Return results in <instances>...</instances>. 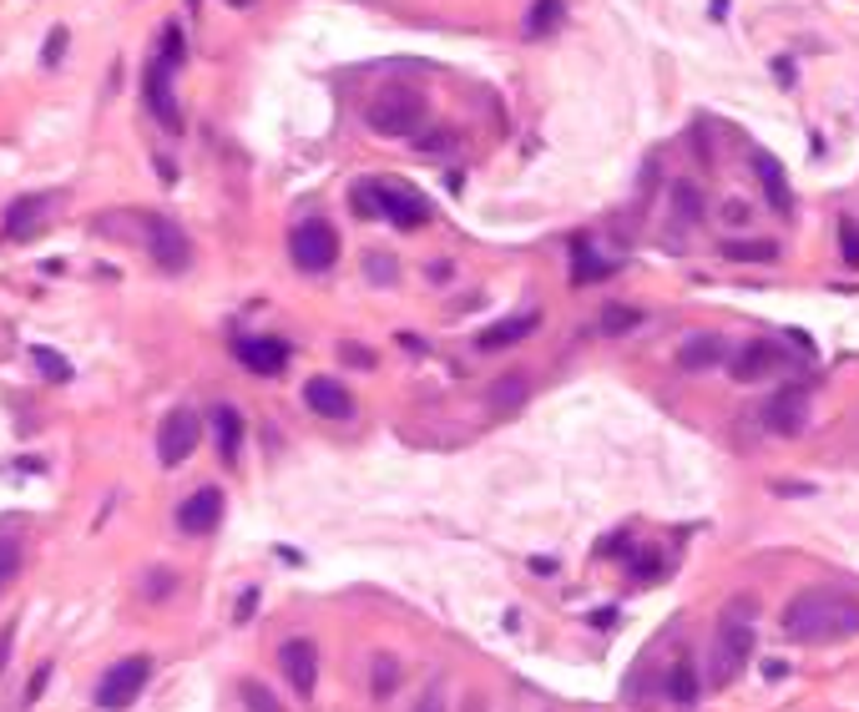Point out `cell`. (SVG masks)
Returning <instances> with one entry per match:
<instances>
[{
    "mask_svg": "<svg viewBox=\"0 0 859 712\" xmlns=\"http://www.w3.org/2000/svg\"><path fill=\"white\" fill-rule=\"evenodd\" d=\"M748 616V607L729 611L723 616V626H718V641H713V668H708V677H713L718 687H729L743 677V668H748V657H754V626L743 622Z\"/></svg>",
    "mask_w": 859,
    "mask_h": 712,
    "instance_id": "cell-3",
    "label": "cell"
},
{
    "mask_svg": "<svg viewBox=\"0 0 859 712\" xmlns=\"http://www.w3.org/2000/svg\"><path fill=\"white\" fill-rule=\"evenodd\" d=\"M668 692L678 702H693L698 698V672H693V662H687V652L672 662V672H668Z\"/></svg>",
    "mask_w": 859,
    "mask_h": 712,
    "instance_id": "cell-23",
    "label": "cell"
},
{
    "mask_svg": "<svg viewBox=\"0 0 859 712\" xmlns=\"http://www.w3.org/2000/svg\"><path fill=\"white\" fill-rule=\"evenodd\" d=\"M415 712H445V692H440V687H425L420 702H415Z\"/></svg>",
    "mask_w": 859,
    "mask_h": 712,
    "instance_id": "cell-36",
    "label": "cell"
},
{
    "mask_svg": "<svg viewBox=\"0 0 859 712\" xmlns=\"http://www.w3.org/2000/svg\"><path fill=\"white\" fill-rule=\"evenodd\" d=\"M365 122L379 131V137H415L420 122H425V97L415 87H400V81H394V87L375 91Z\"/></svg>",
    "mask_w": 859,
    "mask_h": 712,
    "instance_id": "cell-2",
    "label": "cell"
},
{
    "mask_svg": "<svg viewBox=\"0 0 859 712\" xmlns=\"http://www.w3.org/2000/svg\"><path fill=\"white\" fill-rule=\"evenodd\" d=\"M147 677H152V662H147V657H122L117 668H106L102 683H97V708H102V712L131 708V702L142 698Z\"/></svg>",
    "mask_w": 859,
    "mask_h": 712,
    "instance_id": "cell-5",
    "label": "cell"
},
{
    "mask_svg": "<svg viewBox=\"0 0 859 712\" xmlns=\"http://www.w3.org/2000/svg\"><path fill=\"white\" fill-rule=\"evenodd\" d=\"M754 173H758V182H763V192H769V207L779 218H788V213H794V192H788V177H784V167H779V157H773V152H754Z\"/></svg>",
    "mask_w": 859,
    "mask_h": 712,
    "instance_id": "cell-18",
    "label": "cell"
},
{
    "mask_svg": "<svg viewBox=\"0 0 859 712\" xmlns=\"http://www.w3.org/2000/svg\"><path fill=\"white\" fill-rule=\"evenodd\" d=\"M213 430H218V450H223V460L233 466L238 450H243V415H238L233 405H218V409H213Z\"/></svg>",
    "mask_w": 859,
    "mask_h": 712,
    "instance_id": "cell-20",
    "label": "cell"
},
{
    "mask_svg": "<svg viewBox=\"0 0 859 712\" xmlns=\"http://www.w3.org/2000/svg\"><path fill=\"white\" fill-rule=\"evenodd\" d=\"M561 21H567V5H561V0H536L531 15H526V36H552Z\"/></svg>",
    "mask_w": 859,
    "mask_h": 712,
    "instance_id": "cell-22",
    "label": "cell"
},
{
    "mask_svg": "<svg viewBox=\"0 0 859 712\" xmlns=\"http://www.w3.org/2000/svg\"><path fill=\"white\" fill-rule=\"evenodd\" d=\"M445 147H455L451 131H430V137L420 142V152H425V157H445Z\"/></svg>",
    "mask_w": 859,
    "mask_h": 712,
    "instance_id": "cell-34",
    "label": "cell"
},
{
    "mask_svg": "<svg viewBox=\"0 0 859 712\" xmlns=\"http://www.w3.org/2000/svg\"><path fill=\"white\" fill-rule=\"evenodd\" d=\"M729 359V339L723 334H693L678 344V369L698 374V369H713V364Z\"/></svg>",
    "mask_w": 859,
    "mask_h": 712,
    "instance_id": "cell-17",
    "label": "cell"
},
{
    "mask_svg": "<svg viewBox=\"0 0 859 712\" xmlns=\"http://www.w3.org/2000/svg\"><path fill=\"white\" fill-rule=\"evenodd\" d=\"M788 641H845L859 637V601L849 592H799L779 611Z\"/></svg>",
    "mask_w": 859,
    "mask_h": 712,
    "instance_id": "cell-1",
    "label": "cell"
},
{
    "mask_svg": "<svg viewBox=\"0 0 859 712\" xmlns=\"http://www.w3.org/2000/svg\"><path fill=\"white\" fill-rule=\"evenodd\" d=\"M46 213V198H15L11 213H5V233L11 238H30V228L41 223Z\"/></svg>",
    "mask_w": 859,
    "mask_h": 712,
    "instance_id": "cell-21",
    "label": "cell"
},
{
    "mask_svg": "<svg viewBox=\"0 0 859 712\" xmlns=\"http://www.w3.org/2000/svg\"><path fill=\"white\" fill-rule=\"evenodd\" d=\"M375 192H379V218H390L400 233H409V228H420L430 218L425 198L415 188H405V182H375Z\"/></svg>",
    "mask_w": 859,
    "mask_h": 712,
    "instance_id": "cell-10",
    "label": "cell"
},
{
    "mask_svg": "<svg viewBox=\"0 0 859 712\" xmlns=\"http://www.w3.org/2000/svg\"><path fill=\"white\" fill-rule=\"evenodd\" d=\"M11 641H15V626H5V632H0V672L11 662Z\"/></svg>",
    "mask_w": 859,
    "mask_h": 712,
    "instance_id": "cell-38",
    "label": "cell"
},
{
    "mask_svg": "<svg viewBox=\"0 0 859 712\" xmlns=\"http://www.w3.org/2000/svg\"><path fill=\"white\" fill-rule=\"evenodd\" d=\"M839 253H845L849 268H859V228H845V233H839Z\"/></svg>",
    "mask_w": 859,
    "mask_h": 712,
    "instance_id": "cell-35",
    "label": "cell"
},
{
    "mask_svg": "<svg viewBox=\"0 0 859 712\" xmlns=\"http://www.w3.org/2000/svg\"><path fill=\"white\" fill-rule=\"evenodd\" d=\"M723 218H729V223H748V207H743V203H729V207H723Z\"/></svg>",
    "mask_w": 859,
    "mask_h": 712,
    "instance_id": "cell-40",
    "label": "cell"
},
{
    "mask_svg": "<svg viewBox=\"0 0 859 712\" xmlns=\"http://www.w3.org/2000/svg\"><path fill=\"white\" fill-rule=\"evenodd\" d=\"M541 329V314H510V319L491 323L476 334V354H501V349H516L521 339H531Z\"/></svg>",
    "mask_w": 859,
    "mask_h": 712,
    "instance_id": "cell-14",
    "label": "cell"
},
{
    "mask_svg": "<svg viewBox=\"0 0 859 712\" xmlns=\"http://www.w3.org/2000/svg\"><path fill=\"white\" fill-rule=\"evenodd\" d=\"M233 354L253 374H283L289 369V344H278V339H238Z\"/></svg>",
    "mask_w": 859,
    "mask_h": 712,
    "instance_id": "cell-16",
    "label": "cell"
},
{
    "mask_svg": "<svg viewBox=\"0 0 859 712\" xmlns=\"http://www.w3.org/2000/svg\"><path fill=\"white\" fill-rule=\"evenodd\" d=\"M147 253H152V263H157L162 274H188V263H192L188 233L167 218H157L152 228H147Z\"/></svg>",
    "mask_w": 859,
    "mask_h": 712,
    "instance_id": "cell-9",
    "label": "cell"
},
{
    "mask_svg": "<svg viewBox=\"0 0 859 712\" xmlns=\"http://www.w3.org/2000/svg\"><path fill=\"white\" fill-rule=\"evenodd\" d=\"M642 319H647L642 308H622V304H617V308H607V314H602L597 329H602V334H627V329H637Z\"/></svg>",
    "mask_w": 859,
    "mask_h": 712,
    "instance_id": "cell-26",
    "label": "cell"
},
{
    "mask_svg": "<svg viewBox=\"0 0 859 712\" xmlns=\"http://www.w3.org/2000/svg\"><path fill=\"white\" fill-rule=\"evenodd\" d=\"M253 607H258V592H243V607H238V622H248V616H253Z\"/></svg>",
    "mask_w": 859,
    "mask_h": 712,
    "instance_id": "cell-39",
    "label": "cell"
},
{
    "mask_svg": "<svg viewBox=\"0 0 859 712\" xmlns=\"http://www.w3.org/2000/svg\"><path fill=\"white\" fill-rule=\"evenodd\" d=\"M350 207L359 213V218H379V192H375V182H365V188H354Z\"/></svg>",
    "mask_w": 859,
    "mask_h": 712,
    "instance_id": "cell-31",
    "label": "cell"
},
{
    "mask_svg": "<svg viewBox=\"0 0 859 712\" xmlns=\"http://www.w3.org/2000/svg\"><path fill=\"white\" fill-rule=\"evenodd\" d=\"M521 399H526V379L521 374H506V379H495V384H491V409H501V415L516 409Z\"/></svg>",
    "mask_w": 859,
    "mask_h": 712,
    "instance_id": "cell-25",
    "label": "cell"
},
{
    "mask_svg": "<svg viewBox=\"0 0 859 712\" xmlns=\"http://www.w3.org/2000/svg\"><path fill=\"white\" fill-rule=\"evenodd\" d=\"M779 247L773 243H743V238H729L723 243V258H743V263H769Z\"/></svg>",
    "mask_w": 859,
    "mask_h": 712,
    "instance_id": "cell-27",
    "label": "cell"
},
{
    "mask_svg": "<svg viewBox=\"0 0 859 712\" xmlns=\"http://www.w3.org/2000/svg\"><path fill=\"white\" fill-rule=\"evenodd\" d=\"M278 668H283V677H289V687L299 698H308L314 683H319V652H314L304 637H293L278 647Z\"/></svg>",
    "mask_w": 859,
    "mask_h": 712,
    "instance_id": "cell-12",
    "label": "cell"
},
{
    "mask_svg": "<svg viewBox=\"0 0 859 712\" xmlns=\"http://www.w3.org/2000/svg\"><path fill=\"white\" fill-rule=\"evenodd\" d=\"M177 525H182L188 536H207V531H218V525H223V491L203 485L198 495H188V500L177 506Z\"/></svg>",
    "mask_w": 859,
    "mask_h": 712,
    "instance_id": "cell-13",
    "label": "cell"
},
{
    "mask_svg": "<svg viewBox=\"0 0 859 712\" xmlns=\"http://www.w3.org/2000/svg\"><path fill=\"white\" fill-rule=\"evenodd\" d=\"M238 702H243L248 712H283L278 692H268V687L253 683V677H243V683H238Z\"/></svg>",
    "mask_w": 859,
    "mask_h": 712,
    "instance_id": "cell-24",
    "label": "cell"
},
{
    "mask_svg": "<svg viewBox=\"0 0 859 712\" xmlns=\"http://www.w3.org/2000/svg\"><path fill=\"white\" fill-rule=\"evenodd\" d=\"M173 76H177V66H173V61H162L157 51L147 56L142 97H147V112H152V117H157L167 131H177V127H182V106H177V97H173Z\"/></svg>",
    "mask_w": 859,
    "mask_h": 712,
    "instance_id": "cell-6",
    "label": "cell"
},
{
    "mask_svg": "<svg viewBox=\"0 0 859 712\" xmlns=\"http://www.w3.org/2000/svg\"><path fill=\"white\" fill-rule=\"evenodd\" d=\"M672 203H678V213H683L687 223H693V218H698V213H703V203H698V188H687V182H683V188H678V198H672Z\"/></svg>",
    "mask_w": 859,
    "mask_h": 712,
    "instance_id": "cell-33",
    "label": "cell"
},
{
    "mask_svg": "<svg viewBox=\"0 0 859 712\" xmlns=\"http://www.w3.org/2000/svg\"><path fill=\"white\" fill-rule=\"evenodd\" d=\"M289 258L304 268V274H329L339 263V233L324 218H308L289 233Z\"/></svg>",
    "mask_w": 859,
    "mask_h": 712,
    "instance_id": "cell-4",
    "label": "cell"
},
{
    "mask_svg": "<svg viewBox=\"0 0 859 712\" xmlns=\"http://www.w3.org/2000/svg\"><path fill=\"white\" fill-rule=\"evenodd\" d=\"M804 420H809V384H784V390L769 394L763 424H769L773 435H799Z\"/></svg>",
    "mask_w": 859,
    "mask_h": 712,
    "instance_id": "cell-8",
    "label": "cell"
},
{
    "mask_svg": "<svg viewBox=\"0 0 859 712\" xmlns=\"http://www.w3.org/2000/svg\"><path fill=\"white\" fill-rule=\"evenodd\" d=\"M46 677H51V668H41V672H36V677H30V687H26V702H36V698H41V692H46Z\"/></svg>",
    "mask_w": 859,
    "mask_h": 712,
    "instance_id": "cell-37",
    "label": "cell"
},
{
    "mask_svg": "<svg viewBox=\"0 0 859 712\" xmlns=\"http://www.w3.org/2000/svg\"><path fill=\"white\" fill-rule=\"evenodd\" d=\"M30 359H36V369H41V374H46V379H51V384H61V379L72 374V364L61 359V354H56V349H30Z\"/></svg>",
    "mask_w": 859,
    "mask_h": 712,
    "instance_id": "cell-29",
    "label": "cell"
},
{
    "mask_svg": "<svg viewBox=\"0 0 859 712\" xmlns=\"http://www.w3.org/2000/svg\"><path fill=\"white\" fill-rule=\"evenodd\" d=\"M228 5H233V11H248V5H253V0H228Z\"/></svg>",
    "mask_w": 859,
    "mask_h": 712,
    "instance_id": "cell-41",
    "label": "cell"
},
{
    "mask_svg": "<svg viewBox=\"0 0 859 712\" xmlns=\"http://www.w3.org/2000/svg\"><path fill=\"white\" fill-rule=\"evenodd\" d=\"M15 571H21V551H15L11 541H0V592H5V582H11Z\"/></svg>",
    "mask_w": 859,
    "mask_h": 712,
    "instance_id": "cell-32",
    "label": "cell"
},
{
    "mask_svg": "<svg viewBox=\"0 0 859 712\" xmlns=\"http://www.w3.org/2000/svg\"><path fill=\"white\" fill-rule=\"evenodd\" d=\"M602 278H612V263L597 258L586 238H571V283H602Z\"/></svg>",
    "mask_w": 859,
    "mask_h": 712,
    "instance_id": "cell-19",
    "label": "cell"
},
{
    "mask_svg": "<svg viewBox=\"0 0 859 712\" xmlns=\"http://www.w3.org/2000/svg\"><path fill=\"white\" fill-rule=\"evenodd\" d=\"M198 435H203L198 415H192V409H173V415L162 420V430H157V460L167 470H177L192 450H198Z\"/></svg>",
    "mask_w": 859,
    "mask_h": 712,
    "instance_id": "cell-7",
    "label": "cell"
},
{
    "mask_svg": "<svg viewBox=\"0 0 859 712\" xmlns=\"http://www.w3.org/2000/svg\"><path fill=\"white\" fill-rule=\"evenodd\" d=\"M66 41H72V30L56 26L51 36H46V51H41V66H61V56H66Z\"/></svg>",
    "mask_w": 859,
    "mask_h": 712,
    "instance_id": "cell-30",
    "label": "cell"
},
{
    "mask_svg": "<svg viewBox=\"0 0 859 712\" xmlns=\"http://www.w3.org/2000/svg\"><path fill=\"white\" fill-rule=\"evenodd\" d=\"M784 359L788 354L773 344V339H748L738 354L729 359V374L738 379V384H758V379H769V374H779L784 369Z\"/></svg>",
    "mask_w": 859,
    "mask_h": 712,
    "instance_id": "cell-11",
    "label": "cell"
},
{
    "mask_svg": "<svg viewBox=\"0 0 859 712\" xmlns=\"http://www.w3.org/2000/svg\"><path fill=\"white\" fill-rule=\"evenodd\" d=\"M394 683H400V662H394L390 652L375 657V698H390Z\"/></svg>",
    "mask_w": 859,
    "mask_h": 712,
    "instance_id": "cell-28",
    "label": "cell"
},
{
    "mask_svg": "<svg viewBox=\"0 0 859 712\" xmlns=\"http://www.w3.org/2000/svg\"><path fill=\"white\" fill-rule=\"evenodd\" d=\"M304 405L319 415V420H350L354 415V399L339 379H308L304 384Z\"/></svg>",
    "mask_w": 859,
    "mask_h": 712,
    "instance_id": "cell-15",
    "label": "cell"
}]
</instances>
